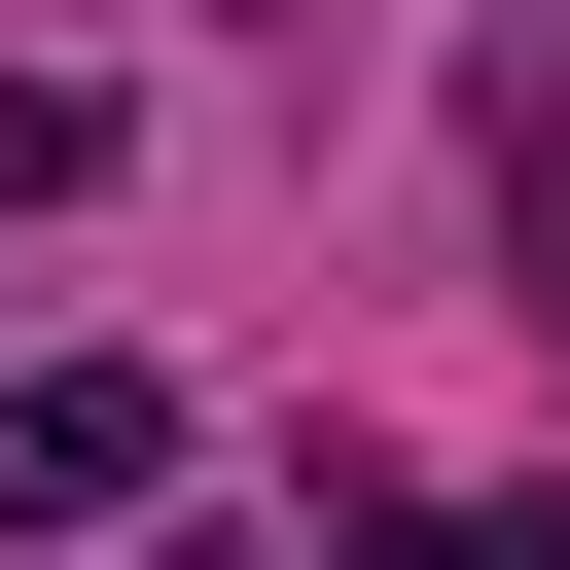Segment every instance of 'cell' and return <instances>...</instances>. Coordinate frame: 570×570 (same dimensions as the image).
I'll use <instances>...</instances> for the list:
<instances>
[{
    "mask_svg": "<svg viewBox=\"0 0 570 570\" xmlns=\"http://www.w3.org/2000/svg\"><path fill=\"white\" fill-rule=\"evenodd\" d=\"M142 463H178L142 356H36V392H0V534H142Z\"/></svg>",
    "mask_w": 570,
    "mask_h": 570,
    "instance_id": "1",
    "label": "cell"
},
{
    "mask_svg": "<svg viewBox=\"0 0 570 570\" xmlns=\"http://www.w3.org/2000/svg\"><path fill=\"white\" fill-rule=\"evenodd\" d=\"M356 570H570V534H463V499H392V534H356Z\"/></svg>",
    "mask_w": 570,
    "mask_h": 570,
    "instance_id": "2",
    "label": "cell"
}]
</instances>
